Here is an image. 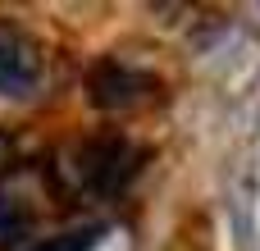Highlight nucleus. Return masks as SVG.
Wrapping results in <instances>:
<instances>
[{"label":"nucleus","mask_w":260,"mask_h":251,"mask_svg":"<svg viewBox=\"0 0 260 251\" xmlns=\"http://www.w3.org/2000/svg\"><path fill=\"white\" fill-rule=\"evenodd\" d=\"M37 242V210L32 201L0 192V251H27Z\"/></svg>","instance_id":"20e7f679"},{"label":"nucleus","mask_w":260,"mask_h":251,"mask_svg":"<svg viewBox=\"0 0 260 251\" xmlns=\"http://www.w3.org/2000/svg\"><path fill=\"white\" fill-rule=\"evenodd\" d=\"M101 224H82V229H64V233H50V238H37L27 251H96L101 242Z\"/></svg>","instance_id":"39448f33"},{"label":"nucleus","mask_w":260,"mask_h":251,"mask_svg":"<svg viewBox=\"0 0 260 251\" xmlns=\"http://www.w3.org/2000/svg\"><path fill=\"white\" fill-rule=\"evenodd\" d=\"M137 160L142 151L128 142V137H87L69 151L64 169H69V183L82 192V197H96V201H110L119 197L133 174H137Z\"/></svg>","instance_id":"f257e3e1"},{"label":"nucleus","mask_w":260,"mask_h":251,"mask_svg":"<svg viewBox=\"0 0 260 251\" xmlns=\"http://www.w3.org/2000/svg\"><path fill=\"white\" fill-rule=\"evenodd\" d=\"M151 91H155V78L137 64H123V59H101L87 73V101L96 110H128L137 101H146Z\"/></svg>","instance_id":"f03ea898"},{"label":"nucleus","mask_w":260,"mask_h":251,"mask_svg":"<svg viewBox=\"0 0 260 251\" xmlns=\"http://www.w3.org/2000/svg\"><path fill=\"white\" fill-rule=\"evenodd\" d=\"M41 87V50L27 32L0 23V96H32Z\"/></svg>","instance_id":"7ed1b4c3"}]
</instances>
